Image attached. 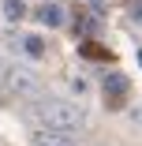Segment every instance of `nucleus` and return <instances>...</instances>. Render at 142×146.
<instances>
[{"mask_svg":"<svg viewBox=\"0 0 142 146\" xmlns=\"http://www.w3.org/2000/svg\"><path fill=\"white\" fill-rule=\"evenodd\" d=\"M30 116L41 124V131H60V135H71V131H79V127H86V112H82L79 105H71V101H38L34 109H30Z\"/></svg>","mask_w":142,"mask_h":146,"instance_id":"1","label":"nucleus"},{"mask_svg":"<svg viewBox=\"0 0 142 146\" xmlns=\"http://www.w3.org/2000/svg\"><path fill=\"white\" fill-rule=\"evenodd\" d=\"M8 86L15 94H38V79L26 71H8Z\"/></svg>","mask_w":142,"mask_h":146,"instance_id":"2","label":"nucleus"},{"mask_svg":"<svg viewBox=\"0 0 142 146\" xmlns=\"http://www.w3.org/2000/svg\"><path fill=\"white\" fill-rule=\"evenodd\" d=\"M30 146H75L71 135H60V131H34Z\"/></svg>","mask_w":142,"mask_h":146,"instance_id":"3","label":"nucleus"},{"mask_svg":"<svg viewBox=\"0 0 142 146\" xmlns=\"http://www.w3.org/2000/svg\"><path fill=\"white\" fill-rule=\"evenodd\" d=\"M105 94H108V98H124V94H127V79H124L120 71L105 75Z\"/></svg>","mask_w":142,"mask_h":146,"instance_id":"4","label":"nucleus"},{"mask_svg":"<svg viewBox=\"0 0 142 146\" xmlns=\"http://www.w3.org/2000/svg\"><path fill=\"white\" fill-rule=\"evenodd\" d=\"M38 19H41L45 26H60V23H64V11H60V4H41V8H38Z\"/></svg>","mask_w":142,"mask_h":146,"instance_id":"5","label":"nucleus"},{"mask_svg":"<svg viewBox=\"0 0 142 146\" xmlns=\"http://www.w3.org/2000/svg\"><path fill=\"white\" fill-rule=\"evenodd\" d=\"M26 15V4H22V0H4V19H22Z\"/></svg>","mask_w":142,"mask_h":146,"instance_id":"6","label":"nucleus"},{"mask_svg":"<svg viewBox=\"0 0 142 146\" xmlns=\"http://www.w3.org/2000/svg\"><path fill=\"white\" fill-rule=\"evenodd\" d=\"M22 45H26V52H30V56H41V52H45V41H41V38H34V34L26 38Z\"/></svg>","mask_w":142,"mask_h":146,"instance_id":"7","label":"nucleus"},{"mask_svg":"<svg viewBox=\"0 0 142 146\" xmlns=\"http://www.w3.org/2000/svg\"><path fill=\"white\" fill-rule=\"evenodd\" d=\"M135 120H138V124H142V105H138V109H135Z\"/></svg>","mask_w":142,"mask_h":146,"instance_id":"8","label":"nucleus"},{"mask_svg":"<svg viewBox=\"0 0 142 146\" xmlns=\"http://www.w3.org/2000/svg\"><path fill=\"white\" fill-rule=\"evenodd\" d=\"M138 64H142V49H138Z\"/></svg>","mask_w":142,"mask_h":146,"instance_id":"9","label":"nucleus"}]
</instances>
